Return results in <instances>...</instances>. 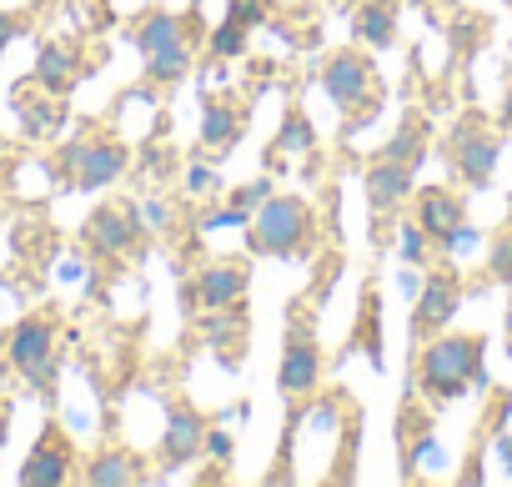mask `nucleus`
I'll return each instance as SVG.
<instances>
[{
	"label": "nucleus",
	"mask_w": 512,
	"mask_h": 487,
	"mask_svg": "<svg viewBox=\"0 0 512 487\" xmlns=\"http://www.w3.org/2000/svg\"><path fill=\"white\" fill-rule=\"evenodd\" d=\"M487 337L482 332H437L417 347L412 357V387L432 402L447 407L462 392H487Z\"/></svg>",
	"instance_id": "f257e3e1"
},
{
	"label": "nucleus",
	"mask_w": 512,
	"mask_h": 487,
	"mask_svg": "<svg viewBox=\"0 0 512 487\" xmlns=\"http://www.w3.org/2000/svg\"><path fill=\"white\" fill-rule=\"evenodd\" d=\"M312 247H317V211L307 206V196L272 191L246 221V252L251 257L292 262V257H307Z\"/></svg>",
	"instance_id": "f03ea898"
},
{
	"label": "nucleus",
	"mask_w": 512,
	"mask_h": 487,
	"mask_svg": "<svg viewBox=\"0 0 512 487\" xmlns=\"http://www.w3.org/2000/svg\"><path fill=\"white\" fill-rule=\"evenodd\" d=\"M322 91H327V101L337 106L347 136H352L357 126H367V121L382 111V96H377V66H372L367 51H352V46H347V51L327 56V61H322Z\"/></svg>",
	"instance_id": "7ed1b4c3"
},
{
	"label": "nucleus",
	"mask_w": 512,
	"mask_h": 487,
	"mask_svg": "<svg viewBox=\"0 0 512 487\" xmlns=\"http://www.w3.org/2000/svg\"><path fill=\"white\" fill-rule=\"evenodd\" d=\"M442 151H447L452 176H457L462 186L487 191V186H492V176H497V161H502V136H497V126L472 106V111H462V116H457V126H452V131H447V141H442Z\"/></svg>",
	"instance_id": "20e7f679"
},
{
	"label": "nucleus",
	"mask_w": 512,
	"mask_h": 487,
	"mask_svg": "<svg viewBox=\"0 0 512 487\" xmlns=\"http://www.w3.org/2000/svg\"><path fill=\"white\" fill-rule=\"evenodd\" d=\"M56 347H61V332H56V317H46V312H31L6 332V362L26 377V387H36L46 397L56 392V377H61Z\"/></svg>",
	"instance_id": "39448f33"
},
{
	"label": "nucleus",
	"mask_w": 512,
	"mask_h": 487,
	"mask_svg": "<svg viewBox=\"0 0 512 487\" xmlns=\"http://www.w3.org/2000/svg\"><path fill=\"white\" fill-rule=\"evenodd\" d=\"M462 297H467V292H462L457 267H427L422 292L412 297V317H407V337H412V347H422L427 337L447 332L452 317L462 312Z\"/></svg>",
	"instance_id": "423d86ee"
},
{
	"label": "nucleus",
	"mask_w": 512,
	"mask_h": 487,
	"mask_svg": "<svg viewBox=\"0 0 512 487\" xmlns=\"http://www.w3.org/2000/svg\"><path fill=\"white\" fill-rule=\"evenodd\" d=\"M81 236H86V247H91L101 262H116V257L136 252L141 236H146L141 206H136V201H106V206H96V211L86 216Z\"/></svg>",
	"instance_id": "0eeeda50"
},
{
	"label": "nucleus",
	"mask_w": 512,
	"mask_h": 487,
	"mask_svg": "<svg viewBox=\"0 0 512 487\" xmlns=\"http://www.w3.org/2000/svg\"><path fill=\"white\" fill-rule=\"evenodd\" d=\"M277 387H282L287 402H312L317 387H322V347H317V332L302 317L287 327L282 362H277Z\"/></svg>",
	"instance_id": "6e6552de"
},
{
	"label": "nucleus",
	"mask_w": 512,
	"mask_h": 487,
	"mask_svg": "<svg viewBox=\"0 0 512 487\" xmlns=\"http://www.w3.org/2000/svg\"><path fill=\"white\" fill-rule=\"evenodd\" d=\"M126 171H131V146H126L121 136H86L66 186H76V191H106V186H116Z\"/></svg>",
	"instance_id": "1a4fd4ad"
},
{
	"label": "nucleus",
	"mask_w": 512,
	"mask_h": 487,
	"mask_svg": "<svg viewBox=\"0 0 512 487\" xmlns=\"http://www.w3.org/2000/svg\"><path fill=\"white\" fill-rule=\"evenodd\" d=\"M191 287H196V312H221V307L246 302L251 267L246 257H211V267H201Z\"/></svg>",
	"instance_id": "9d476101"
},
{
	"label": "nucleus",
	"mask_w": 512,
	"mask_h": 487,
	"mask_svg": "<svg viewBox=\"0 0 512 487\" xmlns=\"http://www.w3.org/2000/svg\"><path fill=\"white\" fill-rule=\"evenodd\" d=\"M71 472H76V447L61 437V427H46L41 442L26 452V462H21L16 477L26 487H61V482H71Z\"/></svg>",
	"instance_id": "9b49d317"
},
{
	"label": "nucleus",
	"mask_w": 512,
	"mask_h": 487,
	"mask_svg": "<svg viewBox=\"0 0 512 487\" xmlns=\"http://www.w3.org/2000/svg\"><path fill=\"white\" fill-rule=\"evenodd\" d=\"M362 191H367V211L372 216H392L417 191V171L402 166V161H392V156H377L367 166V176H362Z\"/></svg>",
	"instance_id": "f8f14e48"
},
{
	"label": "nucleus",
	"mask_w": 512,
	"mask_h": 487,
	"mask_svg": "<svg viewBox=\"0 0 512 487\" xmlns=\"http://www.w3.org/2000/svg\"><path fill=\"white\" fill-rule=\"evenodd\" d=\"M206 417L196 407H171L166 417V432H161V467L166 472H181L201 457V442H206Z\"/></svg>",
	"instance_id": "ddd939ff"
},
{
	"label": "nucleus",
	"mask_w": 512,
	"mask_h": 487,
	"mask_svg": "<svg viewBox=\"0 0 512 487\" xmlns=\"http://www.w3.org/2000/svg\"><path fill=\"white\" fill-rule=\"evenodd\" d=\"M201 36H206V26H201V11L191 6V16H171V11L146 16L131 41H136L141 56H156V51H171V46H196Z\"/></svg>",
	"instance_id": "4468645a"
},
{
	"label": "nucleus",
	"mask_w": 512,
	"mask_h": 487,
	"mask_svg": "<svg viewBox=\"0 0 512 487\" xmlns=\"http://www.w3.org/2000/svg\"><path fill=\"white\" fill-rule=\"evenodd\" d=\"M201 151L206 156H226L236 151V141L246 136V106H236L231 96H206L201 101Z\"/></svg>",
	"instance_id": "2eb2a0df"
},
{
	"label": "nucleus",
	"mask_w": 512,
	"mask_h": 487,
	"mask_svg": "<svg viewBox=\"0 0 512 487\" xmlns=\"http://www.w3.org/2000/svg\"><path fill=\"white\" fill-rule=\"evenodd\" d=\"M412 201H417V226L427 231V241H437V236H447L457 221H467V206H462V196L452 191V186H417L412 191Z\"/></svg>",
	"instance_id": "dca6fc26"
},
{
	"label": "nucleus",
	"mask_w": 512,
	"mask_h": 487,
	"mask_svg": "<svg viewBox=\"0 0 512 487\" xmlns=\"http://www.w3.org/2000/svg\"><path fill=\"white\" fill-rule=\"evenodd\" d=\"M81 81V66H76V51L61 46V41H46L36 51V66H31V86L46 91V96H66L71 86Z\"/></svg>",
	"instance_id": "f3484780"
},
{
	"label": "nucleus",
	"mask_w": 512,
	"mask_h": 487,
	"mask_svg": "<svg viewBox=\"0 0 512 487\" xmlns=\"http://www.w3.org/2000/svg\"><path fill=\"white\" fill-rule=\"evenodd\" d=\"M352 347L372 362V372L387 367V352H382V292H377V282L362 287V307H357V322H352Z\"/></svg>",
	"instance_id": "a211bd4d"
},
{
	"label": "nucleus",
	"mask_w": 512,
	"mask_h": 487,
	"mask_svg": "<svg viewBox=\"0 0 512 487\" xmlns=\"http://www.w3.org/2000/svg\"><path fill=\"white\" fill-rule=\"evenodd\" d=\"M352 41L367 51H392L397 46V0H367L352 16Z\"/></svg>",
	"instance_id": "6ab92c4d"
},
{
	"label": "nucleus",
	"mask_w": 512,
	"mask_h": 487,
	"mask_svg": "<svg viewBox=\"0 0 512 487\" xmlns=\"http://www.w3.org/2000/svg\"><path fill=\"white\" fill-rule=\"evenodd\" d=\"M206 317H211L206 322V342L216 347L221 367H241V357H246V312H241V302L221 307V312H206Z\"/></svg>",
	"instance_id": "aec40b11"
},
{
	"label": "nucleus",
	"mask_w": 512,
	"mask_h": 487,
	"mask_svg": "<svg viewBox=\"0 0 512 487\" xmlns=\"http://www.w3.org/2000/svg\"><path fill=\"white\" fill-rule=\"evenodd\" d=\"M81 482H86V487H126V482H146V472H141V462H136L131 452L106 447V452H96V457L81 467Z\"/></svg>",
	"instance_id": "412c9836"
},
{
	"label": "nucleus",
	"mask_w": 512,
	"mask_h": 487,
	"mask_svg": "<svg viewBox=\"0 0 512 487\" xmlns=\"http://www.w3.org/2000/svg\"><path fill=\"white\" fill-rule=\"evenodd\" d=\"M272 151H277V156H282V151H287V156H312V151H317V126H312V116H307L302 106H287Z\"/></svg>",
	"instance_id": "4be33fe9"
},
{
	"label": "nucleus",
	"mask_w": 512,
	"mask_h": 487,
	"mask_svg": "<svg viewBox=\"0 0 512 487\" xmlns=\"http://www.w3.org/2000/svg\"><path fill=\"white\" fill-rule=\"evenodd\" d=\"M427 141H432V136H427L422 116H407V121L397 126V136L382 146V156H392V161H402V166H412V171H417V166L427 161Z\"/></svg>",
	"instance_id": "5701e85b"
},
{
	"label": "nucleus",
	"mask_w": 512,
	"mask_h": 487,
	"mask_svg": "<svg viewBox=\"0 0 512 487\" xmlns=\"http://www.w3.org/2000/svg\"><path fill=\"white\" fill-rule=\"evenodd\" d=\"M437 467H442V442L432 437V427L417 432L412 442H402V477L407 482H417L422 472H437Z\"/></svg>",
	"instance_id": "b1692460"
},
{
	"label": "nucleus",
	"mask_w": 512,
	"mask_h": 487,
	"mask_svg": "<svg viewBox=\"0 0 512 487\" xmlns=\"http://www.w3.org/2000/svg\"><path fill=\"white\" fill-rule=\"evenodd\" d=\"M186 71H191V46H171V51L146 56V86H176Z\"/></svg>",
	"instance_id": "393cba45"
},
{
	"label": "nucleus",
	"mask_w": 512,
	"mask_h": 487,
	"mask_svg": "<svg viewBox=\"0 0 512 487\" xmlns=\"http://www.w3.org/2000/svg\"><path fill=\"white\" fill-rule=\"evenodd\" d=\"M16 111H21V131L31 136V141H46V136H56L61 131V106L46 96V101H16Z\"/></svg>",
	"instance_id": "a878e982"
},
{
	"label": "nucleus",
	"mask_w": 512,
	"mask_h": 487,
	"mask_svg": "<svg viewBox=\"0 0 512 487\" xmlns=\"http://www.w3.org/2000/svg\"><path fill=\"white\" fill-rule=\"evenodd\" d=\"M206 46H211L216 61H236V56H246V46H251V26H241V21L226 16L216 31H206Z\"/></svg>",
	"instance_id": "bb28decb"
},
{
	"label": "nucleus",
	"mask_w": 512,
	"mask_h": 487,
	"mask_svg": "<svg viewBox=\"0 0 512 487\" xmlns=\"http://www.w3.org/2000/svg\"><path fill=\"white\" fill-rule=\"evenodd\" d=\"M357 437H362V412L352 407V417H347V432H342V452H337V467H332V482H347V477H357Z\"/></svg>",
	"instance_id": "cd10ccee"
},
{
	"label": "nucleus",
	"mask_w": 512,
	"mask_h": 487,
	"mask_svg": "<svg viewBox=\"0 0 512 487\" xmlns=\"http://www.w3.org/2000/svg\"><path fill=\"white\" fill-rule=\"evenodd\" d=\"M397 247H402V262L407 267H432L427 262V231L417 226V216L412 221H397Z\"/></svg>",
	"instance_id": "c85d7f7f"
},
{
	"label": "nucleus",
	"mask_w": 512,
	"mask_h": 487,
	"mask_svg": "<svg viewBox=\"0 0 512 487\" xmlns=\"http://www.w3.org/2000/svg\"><path fill=\"white\" fill-rule=\"evenodd\" d=\"M487 277L497 287H512V231H497L487 247Z\"/></svg>",
	"instance_id": "c756f323"
},
{
	"label": "nucleus",
	"mask_w": 512,
	"mask_h": 487,
	"mask_svg": "<svg viewBox=\"0 0 512 487\" xmlns=\"http://www.w3.org/2000/svg\"><path fill=\"white\" fill-rule=\"evenodd\" d=\"M246 221H251V211H246V206H236V201H226V206H216V211H201L191 226H196V231H226V226L246 231Z\"/></svg>",
	"instance_id": "7c9ffc66"
},
{
	"label": "nucleus",
	"mask_w": 512,
	"mask_h": 487,
	"mask_svg": "<svg viewBox=\"0 0 512 487\" xmlns=\"http://www.w3.org/2000/svg\"><path fill=\"white\" fill-rule=\"evenodd\" d=\"M477 241H482V231H477L472 221H457L447 236H437V241H432V247H437L442 257H462V252H472V247H477Z\"/></svg>",
	"instance_id": "2f4dec72"
},
{
	"label": "nucleus",
	"mask_w": 512,
	"mask_h": 487,
	"mask_svg": "<svg viewBox=\"0 0 512 487\" xmlns=\"http://www.w3.org/2000/svg\"><path fill=\"white\" fill-rule=\"evenodd\" d=\"M181 186H186V196H216V191H221V171H216L211 161H191Z\"/></svg>",
	"instance_id": "473e14b6"
},
{
	"label": "nucleus",
	"mask_w": 512,
	"mask_h": 487,
	"mask_svg": "<svg viewBox=\"0 0 512 487\" xmlns=\"http://www.w3.org/2000/svg\"><path fill=\"white\" fill-rule=\"evenodd\" d=\"M267 11H272L267 0H226V16H231V21H241V26H251V31L267 21Z\"/></svg>",
	"instance_id": "72a5a7b5"
},
{
	"label": "nucleus",
	"mask_w": 512,
	"mask_h": 487,
	"mask_svg": "<svg viewBox=\"0 0 512 487\" xmlns=\"http://www.w3.org/2000/svg\"><path fill=\"white\" fill-rule=\"evenodd\" d=\"M272 191H277V186H272V176H256V181L236 186V191H231V201H236V206H246V211H256V206H262Z\"/></svg>",
	"instance_id": "f704fd0d"
},
{
	"label": "nucleus",
	"mask_w": 512,
	"mask_h": 487,
	"mask_svg": "<svg viewBox=\"0 0 512 487\" xmlns=\"http://www.w3.org/2000/svg\"><path fill=\"white\" fill-rule=\"evenodd\" d=\"M231 452H236V442H231V432H226V427H206V442H201V457H211V462H231Z\"/></svg>",
	"instance_id": "c9c22d12"
},
{
	"label": "nucleus",
	"mask_w": 512,
	"mask_h": 487,
	"mask_svg": "<svg viewBox=\"0 0 512 487\" xmlns=\"http://www.w3.org/2000/svg\"><path fill=\"white\" fill-rule=\"evenodd\" d=\"M141 221H146V231H171V206L161 201V196H151V201H141Z\"/></svg>",
	"instance_id": "e433bc0d"
},
{
	"label": "nucleus",
	"mask_w": 512,
	"mask_h": 487,
	"mask_svg": "<svg viewBox=\"0 0 512 487\" xmlns=\"http://www.w3.org/2000/svg\"><path fill=\"white\" fill-rule=\"evenodd\" d=\"M487 437H492V452H497V462H502V472L512 477V437H507L502 427H492Z\"/></svg>",
	"instance_id": "4c0bfd02"
},
{
	"label": "nucleus",
	"mask_w": 512,
	"mask_h": 487,
	"mask_svg": "<svg viewBox=\"0 0 512 487\" xmlns=\"http://www.w3.org/2000/svg\"><path fill=\"white\" fill-rule=\"evenodd\" d=\"M21 36H26V26H21L16 16H0V56H6V51H11Z\"/></svg>",
	"instance_id": "58836bf2"
},
{
	"label": "nucleus",
	"mask_w": 512,
	"mask_h": 487,
	"mask_svg": "<svg viewBox=\"0 0 512 487\" xmlns=\"http://www.w3.org/2000/svg\"><path fill=\"white\" fill-rule=\"evenodd\" d=\"M502 131H512V76H507V91H502V111H497Z\"/></svg>",
	"instance_id": "ea45409f"
},
{
	"label": "nucleus",
	"mask_w": 512,
	"mask_h": 487,
	"mask_svg": "<svg viewBox=\"0 0 512 487\" xmlns=\"http://www.w3.org/2000/svg\"><path fill=\"white\" fill-rule=\"evenodd\" d=\"M397 287H402L407 297H417V292H422V277H417V267H412V272H402V277H397Z\"/></svg>",
	"instance_id": "a19ab883"
},
{
	"label": "nucleus",
	"mask_w": 512,
	"mask_h": 487,
	"mask_svg": "<svg viewBox=\"0 0 512 487\" xmlns=\"http://www.w3.org/2000/svg\"><path fill=\"white\" fill-rule=\"evenodd\" d=\"M502 337H507V357H512V302H507V312H502Z\"/></svg>",
	"instance_id": "79ce46f5"
},
{
	"label": "nucleus",
	"mask_w": 512,
	"mask_h": 487,
	"mask_svg": "<svg viewBox=\"0 0 512 487\" xmlns=\"http://www.w3.org/2000/svg\"><path fill=\"white\" fill-rule=\"evenodd\" d=\"M0 357H6V332H0Z\"/></svg>",
	"instance_id": "37998d69"
},
{
	"label": "nucleus",
	"mask_w": 512,
	"mask_h": 487,
	"mask_svg": "<svg viewBox=\"0 0 512 487\" xmlns=\"http://www.w3.org/2000/svg\"><path fill=\"white\" fill-rule=\"evenodd\" d=\"M0 442H6V417H0Z\"/></svg>",
	"instance_id": "c03bdc74"
}]
</instances>
